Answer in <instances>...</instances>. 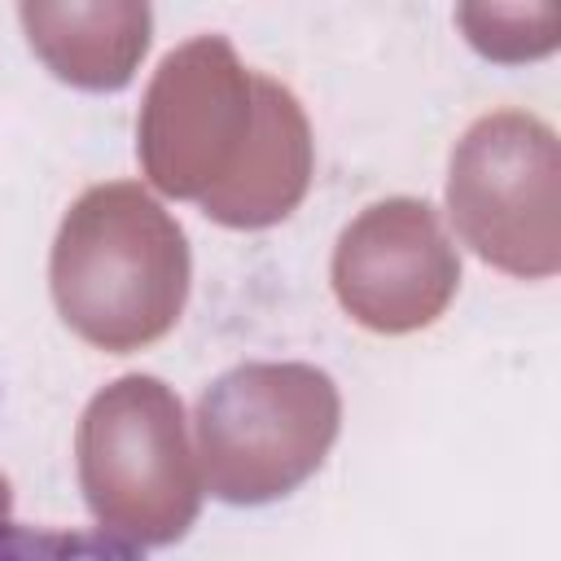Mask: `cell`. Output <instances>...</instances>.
<instances>
[{
    "label": "cell",
    "mask_w": 561,
    "mask_h": 561,
    "mask_svg": "<svg viewBox=\"0 0 561 561\" xmlns=\"http://www.w3.org/2000/svg\"><path fill=\"white\" fill-rule=\"evenodd\" d=\"M0 561H149V552L96 526L0 522Z\"/></svg>",
    "instance_id": "cell-1"
}]
</instances>
